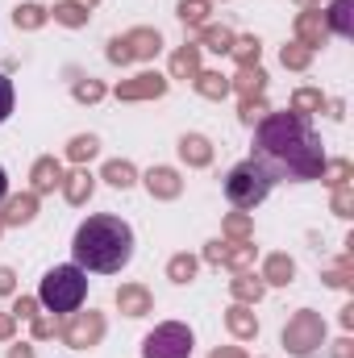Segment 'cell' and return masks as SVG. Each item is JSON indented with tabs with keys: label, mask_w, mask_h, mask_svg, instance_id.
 I'll list each match as a JSON object with an SVG mask.
<instances>
[{
	"label": "cell",
	"mask_w": 354,
	"mask_h": 358,
	"mask_svg": "<svg viewBox=\"0 0 354 358\" xmlns=\"http://www.w3.org/2000/svg\"><path fill=\"white\" fill-rule=\"evenodd\" d=\"M267 88V76L263 67H238V76L229 80V92H238L242 100H259Z\"/></svg>",
	"instance_id": "e0dca14e"
},
{
	"label": "cell",
	"mask_w": 354,
	"mask_h": 358,
	"mask_svg": "<svg viewBox=\"0 0 354 358\" xmlns=\"http://www.w3.org/2000/svg\"><path fill=\"white\" fill-rule=\"evenodd\" d=\"M279 59H283V67H288V71H304V67L313 63V50H309V46H300V42H292V46H283V50H279Z\"/></svg>",
	"instance_id": "d590c367"
},
{
	"label": "cell",
	"mask_w": 354,
	"mask_h": 358,
	"mask_svg": "<svg viewBox=\"0 0 354 358\" xmlns=\"http://www.w3.org/2000/svg\"><path fill=\"white\" fill-rule=\"evenodd\" d=\"M200 76V46L187 42L171 55V80H196Z\"/></svg>",
	"instance_id": "ffe728a7"
},
{
	"label": "cell",
	"mask_w": 354,
	"mask_h": 358,
	"mask_svg": "<svg viewBox=\"0 0 354 358\" xmlns=\"http://www.w3.org/2000/svg\"><path fill=\"white\" fill-rule=\"evenodd\" d=\"M100 96H104V84L100 80H80L76 84V100H84V104H96Z\"/></svg>",
	"instance_id": "f35d334b"
},
{
	"label": "cell",
	"mask_w": 354,
	"mask_h": 358,
	"mask_svg": "<svg viewBox=\"0 0 354 358\" xmlns=\"http://www.w3.org/2000/svg\"><path fill=\"white\" fill-rule=\"evenodd\" d=\"M225 255H229V242H208L204 246V259L217 263V267H225Z\"/></svg>",
	"instance_id": "7bdbcfd3"
},
{
	"label": "cell",
	"mask_w": 354,
	"mask_h": 358,
	"mask_svg": "<svg viewBox=\"0 0 354 358\" xmlns=\"http://www.w3.org/2000/svg\"><path fill=\"white\" fill-rule=\"evenodd\" d=\"M46 17H50V13H46L42 4H21V8L13 13L17 29H42V25H46Z\"/></svg>",
	"instance_id": "1f68e13d"
},
{
	"label": "cell",
	"mask_w": 354,
	"mask_h": 358,
	"mask_svg": "<svg viewBox=\"0 0 354 358\" xmlns=\"http://www.w3.org/2000/svg\"><path fill=\"white\" fill-rule=\"evenodd\" d=\"M0 229H4V221H0Z\"/></svg>",
	"instance_id": "11a10c76"
},
{
	"label": "cell",
	"mask_w": 354,
	"mask_h": 358,
	"mask_svg": "<svg viewBox=\"0 0 354 358\" xmlns=\"http://www.w3.org/2000/svg\"><path fill=\"white\" fill-rule=\"evenodd\" d=\"M163 92H167V80H163V76L142 71V76H134V80L117 84V100H159Z\"/></svg>",
	"instance_id": "30bf717a"
},
{
	"label": "cell",
	"mask_w": 354,
	"mask_h": 358,
	"mask_svg": "<svg viewBox=\"0 0 354 358\" xmlns=\"http://www.w3.org/2000/svg\"><path fill=\"white\" fill-rule=\"evenodd\" d=\"M104 179L125 192V187L138 183V171H134V163H125V159H108V163H104Z\"/></svg>",
	"instance_id": "484cf974"
},
{
	"label": "cell",
	"mask_w": 354,
	"mask_h": 358,
	"mask_svg": "<svg viewBox=\"0 0 354 358\" xmlns=\"http://www.w3.org/2000/svg\"><path fill=\"white\" fill-rule=\"evenodd\" d=\"M229 292H234V300L238 304H259L267 292L263 275H255V271H238L234 279H229Z\"/></svg>",
	"instance_id": "2e32d148"
},
{
	"label": "cell",
	"mask_w": 354,
	"mask_h": 358,
	"mask_svg": "<svg viewBox=\"0 0 354 358\" xmlns=\"http://www.w3.org/2000/svg\"><path fill=\"white\" fill-rule=\"evenodd\" d=\"M8 358H34V350H29V346L21 342V346H13V350H8Z\"/></svg>",
	"instance_id": "f907efd6"
},
{
	"label": "cell",
	"mask_w": 354,
	"mask_h": 358,
	"mask_svg": "<svg viewBox=\"0 0 354 358\" xmlns=\"http://www.w3.org/2000/svg\"><path fill=\"white\" fill-rule=\"evenodd\" d=\"M351 176H354V167H351V159H325V167H321V179L330 183V187H342V183H351Z\"/></svg>",
	"instance_id": "e575fe53"
},
{
	"label": "cell",
	"mask_w": 354,
	"mask_h": 358,
	"mask_svg": "<svg viewBox=\"0 0 354 358\" xmlns=\"http://www.w3.org/2000/svg\"><path fill=\"white\" fill-rule=\"evenodd\" d=\"M225 325H229V334L242 338V342L259 338V317H255L250 304H229V308H225Z\"/></svg>",
	"instance_id": "4fadbf2b"
},
{
	"label": "cell",
	"mask_w": 354,
	"mask_h": 358,
	"mask_svg": "<svg viewBox=\"0 0 354 358\" xmlns=\"http://www.w3.org/2000/svg\"><path fill=\"white\" fill-rule=\"evenodd\" d=\"M13 317H21V321H29V317H38V300H34V296H21V300L13 304Z\"/></svg>",
	"instance_id": "ee69618b"
},
{
	"label": "cell",
	"mask_w": 354,
	"mask_h": 358,
	"mask_svg": "<svg viewBox=\"0 0 354 358\" xmlns=\"http://www.w3.org/2000/svg\"><path fill=\"white\" fill-rule=\"evenodd\" d=\"M96 155H100V142H96L92 134H80V138L67 142V159H71V163H88Z\"/></svg>",
	"instance_id": "f546056e"
},
{
	"label": "cell",
	"mask_w": 354,
	"mask_h": 358,
	"mask_svg": "<svg viewBox=\"0 0 354 358\" xmlns=\"http://www.w3.org/2000/svg\"><path fill=\"white\" fill-rule=\"evenodd\" d=\"M63 196H67V204H88L92 200V192H96V179L80 167V171H71V176H63Z\"/></svg>",
	"instance_id": "d6986e66"
},
{
	"label": "cell",
	"mask_w": 354,
	"mask_h": 358,
	"mask_svg": "<svg viewBox=\"0 0 354 358\" xmlns=\"http://www.w3.org/2000/svg\"><path fill=\"white\" fill-rule=\"evenodd\" d=\"M55 21L67 25V29H80V25H88V8L76 4V0H63V4H55Z\"/></svg>",
	"instance_id": "83f0119b"
},
{
	"label": "cell",
	"mask_w": 354,
	"mask_h": 358,
	"mask_svg": "<svg viewBox=\"0 0 354 358\" xmlns=\"http://www.w3.org/2000/svg\"><path fill=\"white\" fill-rule=\"evenodd\" d=\"M76 4H84V8H92V4H100V0H76Z\"/></svg>",
	"instance_id": "f5cc1de1"
},
{
	"label": "cell",
	"mask_w": 354,
	"mask_h": 358,
	"mask_svg": "<svg viewBox=\"0 0 354 358\" xmlns=\"http://www.w3.org/2000/svg\"><path fill=\"white\" fill-rule=\"evenodd\" d=\"M296 279V263L288 255H271L263 263V283H275V287H288Z\"/></svg>",
	"instance_id": "603a6c76"
},
{
	"label": "cell",
	"mask_w": 354,
	"mask_h": 358,
	"mask_svg": "<svg viewBox=\"0 0 354 358\" xmlns=\"http://www.w3.org/2000/svg\"><path fill=\"white\" fill-rule=\"evenodd\" d=\"M229 55L238 59V67H259V55H263V42L259 38H234Z\"/></svg>",
	"instance_id": "4316f807"
},
{
	"label": "cell",
	"mask_w": 354,
	"mask_h": 358,
	"mask_svg": "<svg viewBox=\"0 0 354 358\" xmlns=\"http://www.w3.org/2000/svg\"><path fill=\"white\" fill-rule=\"evenodd\" d=\"M321 342H325V321H321V313H313V308H304V313H296L288 325H283V350L296 358H309L321 350Z\"/></svg>",
	"instance_id": "5b68a950"
},
{
	"label": "cell",
	"mask_w": 354,
	"mask_h": 358,
	"mask_svg": "<svg viewBox=\"0 0 354 358\" xmlns=\"http://www.w3.org/2000/svg\"><path fill=\"white\" fill-rule=\"evenodd\" d=\"M117 308H121L125 317H146V313L155 308V296H150L142 283H121V287H117Z\"/></svg>",
	"instance_id": "8fae6325"
},
{
	"label": "cell",
	"mask_w": 354,
	"mask_h": 358,
	"mask_svg": "<svg viewBox=\"0 0 354 358\" xmlns=\"http://www.w3.org/2000/svg\"><path fill=\"white\" fill-rule=\"evenodd\" d=\"M34 217H38V196L34 192H21V196L4 200V213H0L4 225H29Z\"/></svg>",
	"instance_id": "9a60e30c"
},
{
	"label": "cell",
	"mask_w": 354,
	"mask_h": 358,
	"mask_svg": "<svg viewBox=\"0 0 354 358\" xmlns=\"http://www.w3.org/2000/svg\"><path fill=\"white\" fill-rule=\"evenodd\" d=\"M351 271H354V259H351V255H342V263H338V267H330L321 279H325L330 287H351Z\"/></svg>",
	"instance_id": "8d00e7d4"
},
{
	"label": "cell",
	"mask_w": 354,
	"mask_h": 358,
	"mask_svg": "<svg viewBox=\"0 0 354 358\" xmlns=\"http://www.w3.org/2000/svg\"><path fill=\"white\" fill-rule=\"evenodd\" d=\"M334 358H354V342L351 338H338V342H334Z\"/></svg>",
	"instance_id": "7dc6e473"
},
{
	"label": "cell",
	"mask_w": 354,
	"mask_h": 358,
	"mask_svg": "<svg viewBox=\"0 0 354 358\" xmlns=\"http://www.w3.org/2000/svg\"><path fill=\"white\" fill-rule=\"evenodd\" d=\"M59 338L67 342V346H76V350H92L100 338H104V317L100 313H67V321L59 325Z\"/></svg>",
	"instance_id": "ba28073f"
},
{
	"label": "cell",
	"mask_w": 354,
	"mask_h": 358,
	"mask_svg": "<svg viewBox=\"0 0 354 358\" xmlns=\"http://www.w3.org/2000/svg\"><path fill=\"white\" fill-rule=\"evenodd\" d=\"M334 213H338V217H354V187L351 183L334 187Z\"/></svg>",
	"instance_id": "74e56055"
},
{
	"label": "cell",
	"mask_w": 354,
	"mask_h": 358,
	"mask_svg": "<svg viewBox=\"0 0 354 358\" xmlns=\"http://www.w3.org/2000/svg\"><path fill=\"white\" fill-rule=\"evenodd\" d=\"M208 13H213L208 0H179V21H183V25H204Z\"/></svg>",
	"instance_id": "d6a6232c"
},
{
	"label": "cell",
	"mask_w": 354,
	"mask_h": 358,
	"mask_svg": "<svg viewBox=\"0 0 354 358\" xmlns=\"http://www.w3.org/2000/svg\"><path fill=\"white\" fill-rule=\"evenodd\" d=\"M29 325H34V338H38V342H42V338H55V334H59V325H55L50 317H42V313H38V317H29Z\"/></svg>",
	"instance_id": "60d3db41"
},
{
	"label": "cell",
	"mask_w": 354,
	"mask_h": 358,
	"mask_svg": "<svg viewBox=\"0 0 354 358\" xmlns=\"http://www.w3.org/2000/svg\"><path fill=\"white\" fill-rule=\"evenodd\" d=\"M271 171H267L259 159H246V163H238L229 176H225V196H229V204L238 208V213H246V208H255V204H263L267 192H271Z\"/></svg>",
	"instance_id": "277c9868"
},
{
	"label": "cell",
	"mask_w": 354,
	"mask_h": 358,
	"mask_svg": "<svg viewBox=\"0 0 354 358\" xmlns=\"http://www.w3.org/2000/svg\"><path fill=\"white\" fill-rule=\"evenodd\" d=\"M192 84H196V92H200L204 100H225V96H229V80H225L221 71H200Z\"/></svg>",
	"instance_id": "cb8c5ba5"
},
{
	"label": "cell",
	"mask_w": 354,
	"mask_h": 358,
	"mask_svg": "<svg viewBox=\"0 0 354 358\" xmlns=\"http://www.w3.org/2000/svg\"><path fill=\"white\" fill-rule=\"evenodd\" d=\"M159 50H163L159 29H129L125 38H113V42H108V63L125 67V63H134V59H155Z\"/></svg>",
	"instance_id": "52a82bcc"
},
{
	"label": "cell",
	"mask_w": 354,
	"mask_h": 358,
	"mask_svg": "<svg viewBox=\"0 0 354 358\" xmlns=\"http://www.w3.org/2000/svg\"><path fill=\"white\" fill-rule=\"evenodd\" d=\"M300 4H304V8H313V4H317V0H300Z\"/></svg>",
	"instance_id": "db71d44e"
},
{
	"label": "cell",
	"mask_w": 354,
	"mask_h": 358,
	"mask_svg": "<svg viewBox=\"0 0 354 358\" xmlns=\"http://www.w3.org/2000/svg\"><path fill=\"white\" fill-rule=\"evenodd\" d=\"M221 229H225V238H229V242H255V225H250V217H246V213H229Z\"/></svg>",
	"instance_id": "f1b7e54d"
},
{
	"label": "cell",
	"mask_w": 354,
	"mask_h": 358,
	"mask_svg": "<svg viewBox=\"0 0 354 358\" xmlns=\"http://www.w3.org/2000/svg\"><path fill=\"white\" fill-rule=\"evenodd\" d=\"M225 267H234V271H250L255 267V242H229Z\"/></svg>",
	"instance_id": "4dcf8cb0"
},
{
	"label": "cell",
	"mask_w": 354,
	"mask_h": 358,
	"mask_svg": "<svg viewBox=\"0 0 354 358\" xmlns=\"http://www.w3.org/2000/svg\"><path fill=\"white\" fill-rule=\"evenodd\" d=\"M84 296H88V271L55 267V271L42 275V292H38V300H42L50 313L67 317V313H76V308L84 304Z\"/></svg>",
	"instance_id": "3957f363"
},
{
	"label": "cell",
	"mask_w": 354,
	"mask_h": 358,
	"mask_svg": "<svg viewBox=\"0 0 354 358\" xmlns=\"http://www.w3.org/2000/svg\"><path fill=\"white\" fill-rule=\"evenodd\" d=\"M255 159L263 163L271 179H321L325 150L309 117L296 113H267L255 129Z\"/></svg>",
	"instance_id": "6da1fadb"
},
{
	"label": "cell",
	"mask_w": 354,
	"mask_h": 358,
	"mask_svg": "<svg viewBox=\"0 0 354 358\" xmlns=\"http://www.w3.org/2000/svg\"><path fill=\"white\" fill-rule=\"evenodd\" d=\"M325 38H330L325 13H321V8H304V13L296 17V42L309 46V50H317V46H325Z\"/></svg>",
	"instance_id": "9c48e42d"
},
{
	"label": "cell",
	"mask_w": 354,
	"mask_h": 358,
	"mask_svg": "<svg viewBox=\"0 0 354 358\" xmlns=\"http://www.w3.org/2000/svg\"><path fill=\"white\" fill-rule=\"evenodd\" d=\"M208 358H246V355H242L238 346H221V350H213Z\"/></svg>",
	"instance_id": "c3c4849f"
},
{
	"label": "cell",
	"mask_w": 354,
	"mask_h": 358,
	"mask_svg": "<svg viewBox=\"0 0 354 358\" xmlns=\"http://www.w3.org/2000/svg\"><path fill=\"white\" fill-rule=\"evenodd\" d=\"M179 159H183L187 167H208V163H213V146H208V138H200V134H183V138H179Z\"/></svg>",
	"instance_id": "ac0fdd59"
},
{
	"label": "cell",
	"mask_w": 354,
	"mask_h": 358,
	"mask_svg": "<svg viewBox=\"0 0 354 358\" xmlns=\"http://www.w3.org/2000/svg\"><path fill=\"white\" fill-rule=\"evenodd\" d=\"M142 358H192V329L179 321L155 325V334L142 342Z\"/></svg>",
	"instance_id": "8992f818"
},
{
	"label": "cell",
	"mask_w": 354,
	"mask_h": 358,
	"mask_svg": "<svg viewBox=\"0 0 354 358\" xmlns=\"http://www.w3.org/2000/svg\"><path fill=\"white\" fill-rule=\"evenodd\" d=\"M342 329H354V304L342 308Z\"/></svg>",
	"instance_id": "681fc988"
},
{
	"label": "cell",
	"mask_w": 354,
	"mask_h": 358,
	"mask_svg": "<svg viewBox=\"0 0 354 358\" xmlns=\"http://www.w3.org/2000/svg\"><path fill=\"white\" fill-rule=\"evenodd\" d=\"M8 113H13V84L8 76H0V125L8 121Z\"/></svg>",
	"instance_id": "b9f144b4"
},
{
	"label": "cell",
	"mask_w": 354,
	"mask_h": 358,
	"mask_svg": "<svg viewBox=\"0 0 354 358\" xmlns=\"http://www.w3.org/2000/svg\"><path fill=\"white\" fill-rule=\"evenodd\" d=\"M196 267H200V263H196L192 255H176V259L167 263V279H171V283H192V279H196Z\"/></svg>",
	"instance_id": "836d02e7"
},
{
	"label": "cell",
	"mask_w": 354,
	"mask_h": 358,
	"mask_svg": "<svg viewBox=\"0 0 354 358\" xmlns=\"http://www.w3.org/2000/svg\"><path fill=\"white\" fill-rule=\"evenodd\" d=\"M4 192H8V179H4V167H0V200H4Z\"/></svg>",
	"instance_id": "816d5d0a"
},
{
	"label": "cell",
	"mask_w": 354,
	"mask_h": 358,
	"mask_svg": "<svg viewBox=\"0 0 354 358\" xmlns=\"http://www.w3.org/2000/svg\"><path fill=\"white\" fill-rule=\"evenodd\" d=\"M71 255H76V267L80 271H96V275H117L134 259V229L121 221V217H88L80 229H76V242H71Z\"/></svg>",
	"instance_id": "7a4b0ae2"
},
{
	"label": "cell",
	"mask_w": 354,
	"mask_h": 358,
	"mask_svg": "<svg viewBox=\"0 0 354 358\" xmlns=\"http://www.w3.org/2000/svg\"><path fill=\"white\" fill-rule=\"evenodd\" d=\"M13 329H17V317H13V313H0V342H8Z\"/></svg>",
	"instance_id": "f6af8a7d"
},
{
	"label": "cell",
	"mask_w": 354,
	"mask_h": 358,
	"mask_svg": "<svg viewBox=\"0 0 354 358\" xmlns=\"http://www.w3.org/2000/svg\"><path fill=\"white\" fill-rule=\"evenodd\" d=\"M267 117V100L259 96V100H242V121L246 125H255V121H263Z\"/></svg>",
	"instance_id": "ab89813d"
},
{
	"label": "cell",
	"mask_w": 354,
	"mask_h": 358,
	"mask_svg": "<svg viewBox=\"0 0 354 358\" xmlns=\"http://www.w3.org/2000/svg\"><path fill=\"white\" fill-rule=\"evenodd\" d=\"M321 108H330V100L321 96V88H300L292 96V113H296V117H313V113H321Z\"/></svg>",
	"instance_id": "d4e9b609"
},
{
	"label": "cell",
	"mask_w": 354,
	"mask_h": 358,
	"mask_svg": "<svg viewBox=\"0 0 354 358\" xmlns=\"http://www.w3.org/2000/svg\"><path fill=\"white\" fill-rule=\"evenodd\" d=\"M196 46H200V50H213V55H229V46H234V29H229V25H204Z\"/></svg>",
	"instance_id": "7402d4cb"
},
{
	"label": "cell",
	"mask_w": 354,
	"mask_h": 358,
	"mask_svg": "<svg viewBox=\"0 0 354 358\" xmlns=\"http://www.w3.org/2000/svg\"><path fill=\"white\" fill-rule=\"evenodd\" d=\"M146 192H150L155 200H176L179 192H183V179H179V171H171V167H150V171H146Z\"/></svg>",
	"instance_id": "7c38bea8"
},
{
	"label": "cell",
	"mask_w": 354,
	"mask_h": 358,
	"mask_svg": "<svg viewBox=\"0 0 354 358\" xmlns=\"http://www.w3.org/2000/svg\"><path fill=\"white\" fill-rule=\"evenodd\" d=\"M325 25H330V34L354 38V0H334L325 13Z\"/></svg>",
	"instance_id": "44dd1931"
},
{
	"label": "cell",
	"mask_w": 354,
	"mask_h": 358,
	"mask_svg": "<svg viewBox=\"0 0 354 358\" xmlns=\"http://www.w3.org/2000/svg\"><path fill=\"white\" fill-rule=\"evenodd\" d=\"M13 287H17V275L8 267H0V296H13Z\"/></svg>",
	"instance_id": "bcb514c9"
},
{
	"label": "cell",
	"mask_w": 354,
	"mask_h": 358,
	"mask_svg": "<svg viewBox=\"0 0 354 358\" xmlns=\"http://www.w3.org/2000/svg\"><path fill=\"white\" fill-rule=\"evenodd\" d=\"M29 179H34V187H29V192H34V196H46V192H55V187L63 183V163L46 155V159H38V163H34Z\"/></svg>",
	"instance_id": "5bb4252c"
}]
</instances>
